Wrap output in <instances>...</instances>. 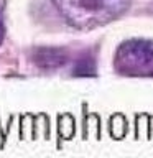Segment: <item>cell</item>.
I'll return each mask as SVG.
<instances>
[{
	"label": "cell",
	"instance_id": "6da1fadb",
	"mask_svg": "<svg viewBox=\"0 0 153 158\" xmlns=\"http://www.w3.org/2000/svg\"><path fill=\"white\" fill-rule=\"evenodd\" d=\"M117 68L123 73H143L153 68V41L132 40L117 51Z\"/></svg>",
	"mask_w": 153,
	"mask_h": 158
},
{
	"label": "cell",
	"instance_id": "7a4b0ae2",
	"mask_svg": "<svg viewBox=\"0 0 153 158\" xmlns=\"http://www.w3.org/2000/svg\"><path fill=\"white\" fill-rule=\"evenodd\" d=\"M68 13H76L87 18H112L127 8L128 0H59Z\"/></svg>",
	"mask_w": 153,
	"mask_h": 158
},
{
	"label": "cell",
	"instance_id": "3957f363",
	"mask_svg": "<svg viewBox=\"0 0 153 158\" xmlns=\"http://www.w3.org/2000/svg\"><path fill=\"white\" fill-rule=\"evenodd\" d=\"M38 64L41 66H58L64 61V58L61 56V53L54 51V49H41V53H38Z\"/></svg>",
	"mask_w": 153,
	"mask_h": 158
},
{
	"label": "cell",
	"instance_id": "277c9868",
	"mask_svg": "<svg viewBox=\"0 0 153 158\" xmlns=\"http://www.w3.org/2000/svg\"><path fill=\"white\" fill-rule=\"evenodd\" d=\"M5 36V27H3V20H2V13H0V43Z\"/></svg>",
	"mask_w": 153,
	"mask_h": 158
}]
</instances>
